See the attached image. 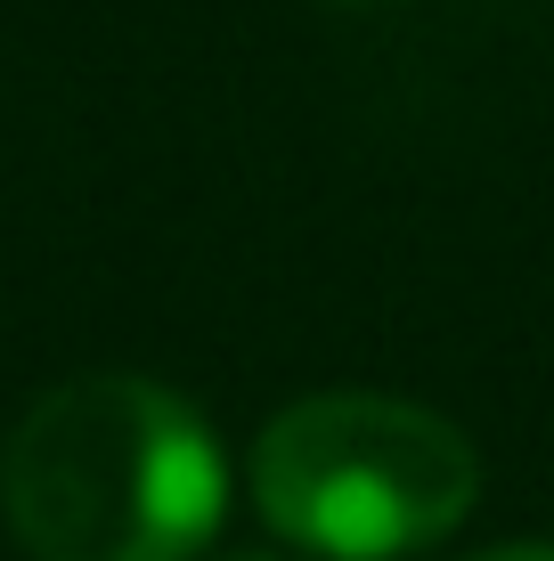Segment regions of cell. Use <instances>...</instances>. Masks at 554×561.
<instances>
[{
	"label": "cell",
	"mask_w": 554,
	"mask_h": 561,
	"mask_svg": "<svg viewBox=\"0 0 554 561\" xmlns=\"http://www.w3.org/2000/svg\"><path fill=\"white\" fill-rule=\"evenodd\" d=\"M245 561H278V553H245Z\"/></svg>",
	"instance_id": "277c9868"
},
{
	"label": "cell",
	"mask_w": 554,
	"mask_h": 561,
	"mask_svg": "<svg viewBox=\"0 0 554 561\" xmlns=\"http://www.w3.org/2000/svg\"><path fill=\"white\" fill-rule=\"evenodd\" d=\"M482 496L473 439L416 399L318 391L253 448V505L327 561H399L449 537Z\"/></svg>",
	"instance_id": "7a4b0ae2"
},
{
	"label": "cell",
	"mask_w": 554,
	"mask_h": 561,
	"mask_svg": "<svg viewBox=\"0 0 554 561\" xmlns=\"http://www.w3.org/2000/svg\"><path fill=\"white\" fill-rule=\"evenodd\" d=\"M0 505L33 561H188L221 529L228 463L147 375H74L16 423Z\"/></svg>",
	"instance_id": "6da1fadb"
},
{
	"label": "cell",
	"mask_w": 554,
	"mask_h": 561,
	"mask_svg": "<svg viewBox=\"0 0 554 561\" xmlns=\"http://www.w3.org/2000/svg\"><path fill=\"white\" fill-rule=\"evenodd\" d=\"M465 561H554V546H498V553H465Z\"/></svg>",
	"instance_id": "3957f363"
}]
</instances>
